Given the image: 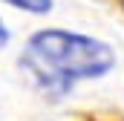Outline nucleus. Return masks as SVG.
Here are the masks:
<instances>
[{
	"mask_svg": "<svg viewBox=\"0 0 124 121\" xmlns=\"http://www.w3.org/2000/svg\"><path fill=\"white\" fill-rule=\"evenodd\" d=\"M6 38H9V35H6V29H3V23H0V46L6 43Z\"/></svg>",
	"mask_w": 124,
	"mask_h": 121,
	"instance_id": "obj_3",
	"label": "nucleus"
},
{
	"mask_svg": "<svg viewBox=\"0 0 124 121\" xmlns=\"http://www.w3.org/2000/svg\"><path fill=\"white\" fill-rule=\"evenodd\" d=\"M20 63L40 90L63 95L78 81L107 75L116 66V52L104 40L78 32L46 29L29 38Z\"/></svg>",
	"mask_w": 124,
	"mask_h": 121,
	"instance_id": "obj_1",
	"label": "nucleus"
},
{
	"mask_svg": "<svg viewBox=\"0 0 124 121\" xmlns=\"http://www.w3.org/2000/svg\"><path fill=\"white\" fill-rule=\"evenodd\" d=\"M9 6L15 9H26V12H35V15H43L52 9V0H6Z\"/></svg>",
	"mask_w": 124,
	"mask_h": 121,
	"instance_id": "obj_2",
	"label": "nucleus"
}]
</instances>
